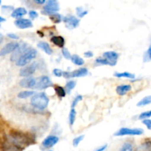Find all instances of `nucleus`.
<instances>
[{
	"label": "nucleus",
	"mask_w": 151,
	"mask_h": 151,
	"mask_svg": "<svg viewBox=\"0 0 151 151\" xmlns=\"http://www.w3.org/2000/svg\"><path fill=\"white\" fill-rule=\"evenodd\" d=\"M5 19H4V18H3V17H1V16H0V23H1V22H5Z\"/></svg>",
	"instance_id": "obj_47"
},
{
	"label": "nucleus",
	"mask_w": 151,
	"mask_h": 151,
	"mask_svg": "<svg viewBox=\"0 0 151 151\" xmlns=\"http://www.w3.org/2000/svg\"><path fill=\"white\" fill-rule=\"evenodd\" d=\"M76 13H77V16H78V17L82 18L84 17L85 15H87V13H88V11L84 10L83 7H76Z\"/></svg>",
	"instance_id": "obj_30"
},
{
	"label": "nucleus",
	"mask_w": 151,
	"mask_h": 151,
	"mask_svg": "<svg viewBox=\"0 0 151 151\" xmlns=\"http://www.w3.org/2000/svg\"><path fill=\"white\" fill-rule=\"evenodd\" d=\"M37 55V51L33 48H28L23 55L16 62V66H25L29 63Z\"/></svg>",
	"instance_id": "obj_3"
},
{
	"label": "nucleus",
	"mask_w": 151,
	"mask_h": 151,
	"mask_svg": "<svg viewBox=\"0 0 151 151\" xmlns=\"http://www.w3.org/2000/svg\"><path fill=\"white\" fill-rule=\"evenodd\" d=\"M133 146L131 143L125 142L122 146H121L120 151H133Z\"/></svg>",
	"instance_id": "obj_29"
},
{
	"label": "nucleus",
	"mask_w": 151,
	"mask_h": 151,
	"mask_svg": "<svg viewBox=\"0 0 151 151\" xmlns=\"http://www.w3.org/2000/svg\"><path fill=\"white\" fill-rule=\"evenodd\" d=\"M38 65H37L36 62L31 63L29 66H25L23 69H22L19 72V75L21 77H25V78H29L31 75H33L35 73L36 70Z\"/></svg>",
	"instance_id": "obj_8"
},
{
	"label": "nucleus",
	"mask_w": 151,
	"mask_h": 151,
	"mask_svg": "<svg viewBox=\"0 0 151 151\" xmlns=\"http://www.w3.org/2000/svg\"><path fill=\"white\" fill-rule=\"evenodd\" d=\"M132 87L130 85H120L116 87V91L117 94L120 96L125 95L128 91H130L131 90Z\"/></svg>",
	"instance_id": "obj_19"
},
{
	"label": "nucleus",
	"mask_w": 151,
	"mask_h": 151,
	"mask_svg": "<svg viewBox=\"0 0 151 151\" xmlns=\"http://www.w3.org/2000/svg\"><path fill=\"white\" fill-rule=\"evenodd\" d=\"M28 49V46L26 43H22L21 44H19V47L12 53L11 57H10V60L11 61H17L18 59L22 55L25 53V52Z\"/></svg>",
	"instance_id": "obj_10"
},
{
	"label": "nucleus",
	"mask_w": 151,
	"mask_h": 151,
	"mask_svg": "<svg viewBox=\"0 0 151 151\" xmlns=\"http://www.w3.org/2000/svg\"><path fill=\"white\" fill-rule=\"evenodd\" d=\"M28 13L27 10L25 7H18V8L14 9V10L12 11L11 13V16L15 19H19V18L22 17L25 15H26Z\"/></svg>",
	"instance_id": "obj_16"
},
{
	"label": "nucleus",
	"mask_w": 151,
	"mask_h": 151,
	"mask_svg": "<svg viewBox=\"0 0 151 151\" xmlns=\"http://www.w3.org/2000/svg\"><path fill=\"white\" fill-rule=\"evenodd\" d=\"M53 75L56 77H58V78H60V77L63 76V72H62L61 69H54L53 71Z\"/></svg>",
	"instance_id": "obj_37"
},
{
	"label": "nucleus",
	"mask_w": 151,
	"mask_h": 151,
	"mask_svg": "<svg viewBox=\"0 0 151 151\" xmlns=\"http://www.w3.org/2000/svg\"><path fill=\"white\" fill-rule=\"evenodd\" d=\"M114 77L115 78H129V79H134L136 78L134 74L130 73V72H115L114 73Z\"/></svg>",
	"instance_id": "obj_21"
},
{
	"label": "nucleus",
	"mask_w": 151,
	"mask_h": 151,
	"mask_svg": "<svg viewBox=\"0 0 151 151\" xmlns=\"http://www.w3.org/2000/svg\"><path fill=\"white\" fill-rule=\"evenodd\" d=\"M15 25L19 29H27L33 27V23L28 19H19L14 22Z\"/></svg>",
	"instance_id": "obj_13"
},
{
	"label": "nucleus",
	"mask_w": 151,
	"mask_h": 151,
	"mask_svg": "<svg viewBox=\"0 0 151 151\" xmlns=\"http://www.w3.org/2000/svg\"><path fill=\"white\" fill-rule=\"evenodd\" d=\"M63 76L65 77L67 79H69L71 78V74L70 72H63Z\"/></svg>",
	"instance_id": "obj_44"
},
{
	"label": "nucleus",
	"mask_w": 151,
	"mask_h": 151,
	"mask_svg": "<svg viewBox=\"0 0 151 151\" xmlns=\"http://www.w3.org/2000/svg\"><path fill=\"white\" fill-rule=\"evenodd\" d=\"M0 4H1V1H0Z\"/></svg>",
	"instance_id": "obj_48"
},
{
	"label": "nucleus",
	"mask_w": 151,
	"mask_h": 151,
	"mask_svg": "<svg viewBox=\"0 0 151 151\" xmlns=\"http://www.w3.org/2000/svg\"><path fill=\"white\" fill-rule=\"evenodd\" d=\"M34 2L36 3V4H44V3L46 2V1H44V0H35Z\"/></svg>",
	"instance_id": "obj_45"
},
{
	"label": "nucleus",
	"mask_w": 151,
	"mask_h": 151,
	"mask_svg": "<svg viewBox=\"0 0 151 151\" xmlns=\"http://www.w3.org/2000/svg\"><path fill=\"white\" fill-rule=\"evenodd\" d=\"M28 14H29L30 18L32 19H36L38 16V13H37L36 11H35V10H30V11L28 12Z\"/></svg>",
	"instance_id": "obj_38"
},
{
	"label": "nucleus",
	"mask_w": 151,
	"mask_h": 151,
	"mask_svg": "<svg viewBox=\"0 0 151 151\" xmlns=\"http://www.w3.org/2000/svg\"><path fill=\"white\" fill-rule=\"evenodd\" d=\"M54 90L56 91V94H57V96L59 97H65L66 95V91H65V88L63 87L60 86H56L54 87Z\"/></svg>",
	"instance_id": "obj_25"
},
{
	"label": "nucleus",
	"mask_w": 151,
	"mask_h": 151,
	"mask_svg": "<svg viewBox=\"0 0 151 151\" xmlns=\"http://www.w3.org/2000/svg\"><path fill=\"white\" fill-rule=\"evenodd\" d=\"M49 103V98L44 92L37 93L34 94L30 100V104L33 107L39 110H44L47 107Z\"/></svg>",
	"instance_id": "obj_2"
},
{
	"label": "nucleus",
	"mask_w": 151,
	"mask_h": 151,
	"mask_svg": "<svg viewBox=\"0 0 151 151\" xmlns=\"http://www.w3.org/2000/svg\"><path fill=\"white\" fill-rule=\"evenodd\" d=\"M142 122H143L144 125L147 127L148 130H150L151 131V119H144V120H142Z\"/></svg>",
	"instance_id": "obj_39"
},
{
	"label": "nucleus",
	"mask_w": 151,
	"mask_h": 151,
	"mask_svg": "<svg viewBox=\"0 0 151 151\" xmlns=\"http://www.w3.org/2000/svg\"><path fill=\"white\" fill-rule=\"evenodd\" d=\"M76 86V81H68V82H67V83L65 84V91H66V93L70 94Z\"/></svg>",
	"instance_id": "obj_26"
},
{
	"label": "nucleus",
	"mask_w": 151,
	"mask_h": 151,
	"mask_svg": "<svg viewBox=\"0 0 151 151\" xmlns=\"http://www.w3.org/2000/svg\"><path fill=\"white\" fill-rule=\"evenodd\" d=\"M19 44L16 41L7 43L0 50V56H4L7 54L13 52L19 47Z\"/></svg>",
	"instance_id": "obj_9"
},
{
	"label": "nucleus",
	"mask_w": 151,
	"mask_h": 151,
	"mask_svg": "<svg viewBox=\"0 0 151 151\" xmlns=\"http://www.w3.org/2000/svg\"><path fill=\"white\" fill-rule=\"evenodd\" d=\"M49 151H52V150H49Z\"/></svg>",
	"instance_id": "obj_49"
},
{
	"label": "nucleus",
	"mask_w": 151,
	"mask_h": 151,
	"mask_svg": "<svg viewBox=\"0 0 151 151\" xmlns=\"http://www.w3.org/2000/svg\"><path fill=\"white\" fill-rule=\"evenodd\" d=\"M76 111L74 109H71L69 114V124L70 126L73 125L76 120Z\"/></svg>",
	"instance_id": "obj_28"
},
{
	"label": "nucleus",
	"mask_w": 151,
	"mask_h": 151,
	"mask_svg": "<svg viewBox=\"0 0 151 151\" xmlns=\"http://www.w3.org/2000/svg\"><path fill=\"white\" fill-rule=\"evenodd\" d=\"M144 134V130L142 128H121L114 134L115 137L123 136H140Z\"/></svg>",
	"instance_id": "obj_4"
},
{
	"label": "nucleus",
	"mask_w": 151,
	"mask_h": 151,
	"mask_svg": "<svg viewBox=\"0 0 151 151\" xmlns=\"http://www.w3.org/2000/svg\"><path fill=\"white\" fill-rule=\"evenodd\" d=\"M151 104V95H148L142 98L139 103H137L138 107H144L145 106Z\"/></svg>",
	"instance_id": "obj_22"
},
{
	"label": "nucleus",
	"mask_w": 151,
	"mask_h": 151,
	"mask_svg": "<svg viewBox=\"0 0 151 151\" xmlns=\"http://www.w3.org/2000/svg\"><path fill=\"white\" fill-rule=\"evenodd\" d=\"M9 137H10V139H8L9 141L15 145L20 147L21 149L25 148L27 146L35 143V140L32 139L31 136L16 130H11L10 131Z\"/></svg>",
	"instance_id": "obj_1"
},
{
	"label": "nucleus",
	"mask_w": 151,
	"mask_h": 151,
	"mask_svg": "<svg viewBox=\"0 0 151 151\" xmlns=\"http://www.w3.org/2000/svg\"><path fill=\"white\" fill-rule=\"evenodd\" d=\"M96 63L101 65H110V66H111V63L106 58H97L96 60Z\"/></svg>",
	"instance_id": "obj_34"
},
{
	"label": "nucleus",
	"mask_w": 151,
	"mask_h": 151,
	"mask_svg": "<svg viewBox=\"0 0 151 151\" xmlns=\"http://www.w3.org/2000/svg\"><path fill=\"white\" fill-rule=\"evenodd\" d=\"M64 23L68 29H73L76 28L79 24L80 20L74 16H67L63 19Z\"/></svg>",
	"instance_id": "obj_7"
},
{
	"label": "nucleus",
	"mask_w": 151,
	"mask_h": 151,
	"mask_svg": "<svg viewBox=\"0 0 151 151\" xmlns=\"http://www.w3.org/2000/svg\"><path fill=\"white\" fill-rule=\"evenodd\" d=\"M84 135H80L78 136V137H76V138H74V139L73 140V145L74 147H77V146L80 144V142L84 139Z\"/></svg>",
	"instance_id": "obj_32"
},
{
	"label": "nucleus",
	"mask_w": 151,
	"mask_h": 151,
	"mask_svg": "<svg viewBox=\"0 0 151 151\" xmlns=\"http://www.w3.org/2000/svg\"><path fill=\"white\" fill-rule=\"evenodd\" d=\"M151 117V110L147 111L142 112L140 115L139 116V119H142V120H144V119H147L148 118Z\"/></svg>",
	"instance_id": "obj_31"
},
{
	"label": "nucleus",
	"mask_w": 151,
	"mask_h": 151,
	"mask_svg": "<svg viewBox=\"0 0 151 151\" xmlns=\"http://www.w3.org/2000/svg\"><path fill=\"white\" fill-rule=\"evenodd\" d=\"M34 94H36V92L34 91H23L19 92L17 97L20 99H26L30 97H33Z\"/></svg>",
	"instance_id": "obj_23"
},
{
	"label": "nucleus",
	"mask_w": 151,
	"mask_h": 151,
	"mask_svg": "<svg viewBox=\"0 0 151 151\" xmlns=\"http://www.w3.org/2000/svg\"><path fill=\"white\" fill-rule=\"evenodd\" d=\"M0 147L2 151H22V149L10 142L8 140V138H7V142H4Z\"/></svg>",
	"instance_id": "obj_15"
},
{
	"label": "nucleus",
	"mask_w": 151,
	"mask_h": 151,
	"mask_svg": "<svg viewBox=\"0 0 151 151\" xmlns=\"http://www.w3.org/2000/svg\"><path fill=\"white\" fill-rule=\"evenodd\" d=\"M7 37H9L10 38H12V39H14V40H18L19 39V36L16 35V34L14 33H8L7 34Z\"/></svg>",
	"instance_id": "obj_40"
},
{
	"label": "nucleus",
	"mask_w": 151,
	"mask_h": 151,
	"mask_svg": "<svg viewBox=\"0 0 151 151\" xmlns=\"http://www.w3.org/2000/svg\"><path fill=\"white\" fill-rule=\"evenodd\" d=\"M51 41L57 47H60V48H64L65 46V38L61 35H58V36H53L51 38Z\"/></svg>",
	"instance_id": "obj_20"
},
{
	"label": "nucleus",
	"mask_w": 151,
	"mask_h": 151,
	"mask_svg": "<svg viewBox=\"0 0 151 151\" xmlns=\"http://www.w3.org/2000/svg\"><path fill=\"white\" fill-rule=\"evenodd\" d=\"M52 86H53V83L49 77L41 76L40 78H36V83L34 88L37 90H42Z\"/></svg>",
	"instance_id": "obj_6"
},
{
	"label": "nucleus",
	"mask_w": 151,
	"mask_h": 151,
	"mask_svg": "<svg viewBox=\"0 0 151 151\" xmlns=\"http://www.w3.org/2000/svg\"><path fill=\"white\" fill-rule=\"evenodd\" d=\"M84 57H86V58H91L93 56V53L90 51H87V52H85L84 53Z\"/></svg>",
	"instance_id": "obj_43"
},
{
	"label": "nucleus",
	"mask_w": 151,
	"mask_h": 151,
	"mask_svg": "<svg viewBox=\"0 0 151 151\" xmlns=\"http://www.w3.org/2000/svg\"><path fill=\"white\" fill-rule=\"evenodd\" d=\"M59 140V137H56V136L50 135L43 140L42 143H41V145L44 148H50V147H53L55 145L57 144Z\"/></svg>",
	"instance_id": "obj_11"
},
{
	"label": "nucleus",
	"mask_w": 151,
	"mask_h": 151,
	"mask_svg": "<svg viewBox=\"0 0 151 151\" xmlns=\"http://www.w3.org/2000/svg\"><path fill=\"white\" fill-rule=\"evenodd\" d=\"M82 99H83L82 96L77 95L76 97L74 98V100H73V103H72V104H71V108H72V109H74V108L77 106V104H78L80 101H81V100H82Z\"/></svg>",
	"instance_id": "obj_33"
},
{
	"label": "nucleus",
	"mask_w": 151,
	"mask_h": 151,
	"mask_svg": "<svg viewBox=\"0 0 151 151\" xmlns=\"http://www.w3.org/2000/svg\"><path fill=\"white\" fill-rule=\"evenodd\" d=\"M37 47L41 49V50H42L46 54L52 55V53H53V50L50 47V44L48 43L45 42V41H40V42H38V44H37Z\"/></svg>",
	"instance_id": "obj_18"
},
{
	"label": "nucleus",
	"mask_w": 151,
	"mask_h": 151,
	"mask_svg": "<svg viewBox=\"0 0 151 151\" xmlns=\"http://www.w3.org/2000/svg\"><path fill=\"white\" fill-rule=\"evenodd\" d=\"M103 56L111 63V66H115L118 58V54L114 51H107L103 53Z\"/></svg>",
	"instance_id": "obj_14"
},
{
	"label": "nucleus",
	"mask_w": 151,
	"mask_h": 151,
	"mask_svg": "<svg viewBox=\"0 0 151 151\" xmlns=\"http://www.w3.org/2000/svg\"><path fill=\"white\" fill-rule=\"evenodd\" d=\"M59 10V4L56 0H49L46 2V4L43 7L41 13L44 15H50L56 13Z\"/></svg>",
	"instance_id": "obj_5"
},
{
	"label": "nucleus",
	"mask_w": 151,
	"mask_h": 151,
	"mask_svg": "<svg viewBox=\"0 0 151 151\" xmlns=\"http://www.w3.org/2000/svg\"><path fill=\"white\" fill-rule=\"evenodd\" d=\"M144 59V61H149V60H151V45L150 46L148 50H147V52H145Z\"/></svg>",
	"instance_id": "obj_36"
},
{
	"label": "nucleus",
	"mask_w": 151,
	"mask_h": 151,
	"mask_svg": "<svg viewBox=\"0 0 151 151\" xmlns=\"http://www.w3.org/2000/svg\"><path fill=\"white\" fill-rule=\"evenodd\" d=\"M71 78H81L84 77L88 74V70L86 68H80V69H76V70L70 72Z\"/></svg>",
	"instance_id": "obj_17"
},
{
	"label": "nucleus",
	"mask_w": 151,
	"mask_h": 151,
	"mask_svg": "<svg viewBox=\"0 0 151 151\" xmlns=\"http://www.w3.org/2000/svg\"><path fill=\"white\" fill-rule=\"evenodd\" d=\"M36 83V78H32V77L25 78L19 81V85L23 88H34Z\"/></svg>",
	"instance_id": "obj_12"
},
{
	"label": "nucleus",
	"mask_w": 151,
	"mask_h": 151,
	"mask_svg": "<svg viewBox=\"0 0 151 151\" xmlns=\"http://www.w3.org/2000/svg\"><path fill=\"white\" fill-rule=\"evenodd\" d=\"M62 55H63L65 58L68 59V60H70V59L71 58V56L72 55H70V52L68 51V49L65 48V47H64V48H62Z\"/></svg>",
	"instance_id": "obj_35"
},
{
	"label": "nucleus",
	"mask_w": 151,
	"mask_h": 151,
	"mask_svg": "<svg viewBox=\"0 0 151 151\" xmlns=\"http://www.w3.org/2000/svg\"><path fill=\"white\" fill-rule=\"evenodd\" d=\"M3 39H4V36H3L2 34L0 33V44H1V43L2 42Z\"/></svg>",
	"instance_id": "obj_46"
},
{
	"label": "nucleus",
	"mask_w": 151,
	"mask_h": 151,
	"mask_svg": "<svg viewBox=\"0 0 151 151\" xmlns=\"http://www.w3.org/2000/svg\"><path fill=\"white\" fill-rule=\"evenodd\" d=\"M1 9H2L3 10H4V11L5 10H7V11H10V10H13V7H11V6H7V5H4L1 7Z\"/></svg>",
	"instance_id": "obj_41"
},
{
	"label": "nucleus",
	"mask_w": 151,
	"mask_h": 151,
	"mask_svg": "<svg viewBox=\"0 0 151 151\" xmlns=\"http://www.w3.org/2000/svg\"><path fill=\"white\" fill-rule=\"evenodd\" d=\"M70 60L74 64L77 65V66H82L84 63V60L81 58H80L79 56L77 55H73L71 56Z\"/></svg>",
	"instance_id": "obj_24"
},
{
	"label": "nucleus",
	"mask_w": 151,
	"mask_h": 151,
	"mask_svg": "<svg viewBox=\"0 0 151 151\" xmlns=\"http://www.w3.org/2000/svg\"><path fill=\"white\" fill-rule=\"evenodd\" d=\"M50 19L53 22L54 24H59L62 20V17L59 13H55L53 14L50 15Z\"/></svg>",
	"instance_id": "obj_27"
},
{
	"label": "nucleus",
	"mask_w": 151,
	"mask_h": 151,
	"mask_svg": "<svg viewBox=\"0 0 151 151\" xmlns=\"http://www.w3.org/2000/svg\"><path fill=\"white\" fill-rule=\"evenodd\" d=\"M107 147V145H104L101 146V147H99L98 148H96L95 151H104L106 150Z\"/></svg>",
	"instance_id": "obj_42"
}]
</instances>
